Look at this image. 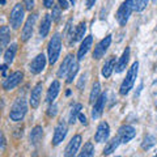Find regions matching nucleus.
I'll use <instances>...</instances> for the list:
<instances>
[{
	"mask_svg": "<svg viewBox=\"0 0 157 157\" xmlns=\"http://www.w3.org/2000/svg\"><path fill=\"white\" fill-rule=\"evenodd\" d=\"M137 71H139V63L137 62L132 63V66L130 67V70H128V72H127V75H126V78L123 80V82H122V85H121L119 93L122 96L128 94L130 90L134 88V84L136 81V77H137Z\"/></svg>",
	"mask_w": 157,
	"mask_h": 157,
	"instance_id": "1",
	"label": "nucleus"
},
{
	"mask_svg": "<svg viewBox=\"0 0 157 157\" xmlns=\"http://www.w3.org/2000/svg\"><path fill=\"white\" fill-rule=\"evenodd\" d=\"M60 51H62V36L59 33H55L50 39V42H48V47H47L48 63L51 66L56 63L59 55H60Z\"/></svg>",
	"mask_w": 157,
	"mask_h": 157,
	"instance_id": "2",
	"label": "nucleus"
},
{
	"mask_svg": "<svg viewBox=\"0 0 157 157\" xmlns=\"http://www.w3.org/2000/svg\"><path fill=\"white\" fill-rule=\"evenodd\" d=\"M26 111H28L26 100L24 97L17 98V100L14 101V104L12 105L11 111H9V118H11L13 122H21L24 118H25Z\"/></svg>",
	"mask_w": 157,
	"mask_h": 157,
	"instance_id": "3",
	"label": "nucleus"
},
{
	"mask_svg": "<svg viewBox=\"0 0 157 157\" xmlns=\"http://www.w3.org/2000/svg\"><path fill=\"white\" fill-rule=\"evenodd\" d=\"M132 11H134V0H124V2L122 3V6L119 7V9H118L117 14H115L117 21L119 22V25H122V26L126 25L130 16H131Z\"/></svg>",
	"mask_w": 157,
	"mask_h": 157,
	"instance_id": "4",
	"label": "nucleus"
},
{
	"mask_svg": "<svg viewBox=\"0 0 157 157\" xmlns=\"http://www.w3.org/2000/svg\"><path fill=\"white\" fill-rule=\"evenodd\" d=\"M24 12H25V7L21 6L20 3H17L11 11V14H9V24H11V26L13 29H16V30L20 29V26L22 25Z\"/></svg>",
	"mask_w": 157,
	"mask_h": 157,
	"instance_id": "5",
	"label": "nucleus"
},
{
	"mask_svg": "<svg viewBox=\"0 0 157 157\" xmlns=\"http://www.w3.org/2000/svg\"><path fill=\"white\" fill-rule=\"evenodd\" d=\"M36 21H37V14L32 13L30 16L28 17V20L25 21V25H24V28H22V32H21V41L22 42H26L28 39H30V37L33 36Z\"/></svg>",
	"mask_w": 157,
	"mask_h": 157,
	"instance_id": "6",
	"label": "nucleus"
},
{
	"mask_svg": "<svg viewBox=\"0 0 157 157\" xmlns=\"http://www.w3.org/2000/svg\"><path fill=\"white\" fill-rule=\"evenodd\" d=\"M22 78H24V73L21 71L13 72V73H11V75H9L6 78V80L3 81V88L6 90H12L16 86H18V84L22 81Z\"/></svg>",
	"mask_w": 157,
	"mask_h": 157,
	"instance_id": "7",
	"label": "nucleus"
},
{
	"mask_svg": "<svg viewBox=\"0 0 157 157\" xmlns=\"http://www.w3.org/2000/svg\"><path fill=\"white\" fill-rule=\"evenodd\" d=\"M110 43H111V36H106L104 39H101V41L97 43V46L94 47V51H93V59L100 60V59L105 55L107 48L110 47Z\"/></svg>",
	"mask_w": 157,
	"mask_h": 157,
	"instance_id": "8",
	"label": "nucleus"
},
{
	"mask_svg": "<svg viewBox=\"0 0 157 157\" xmlns=\"http://www.w3.org/2000/svg\"><path fill=\"white\" fill-rule=\"evenodd\" d=\"M45 67H46V56L43 54H38L29 64V71L33 75H38V73H41L45 70Z\"/></svg>",
	"mask_w": 157,
	"mask_h": 157,
	"instance_id": "9",
	"label": "nucleus"
},
{
	"mask_svg": "<svg viewBox=\"0 0 157 157\" xmlns=\"http://www.w3.org/2000/svg\"><path fill=\"white\" fill-rule=\"evenodd\" d=\"M67 135V123L64 121H60L56 124L55 130H54V136H52V145H59L63 140L66 139Z\"/></svg>",
	"mask_w": 157,
	"mask_h": 157,
	"instance_id": "10",
	"label": "nucleus"
},
{
	"mask_svg": "<svg viewBox=\"0 0 157 157\" xmlns=\"http://www.w3.org/2000/svg\"><path fill=\"white\" fill-rule=\"evenodd\" d=\"M109 135H110V127L107 122H101L97 127V131H96V135H94V140L97 143H104L109 139Z\"/></svg>",
	"mask_w": 157,
	"mask_h": 157,
	"instance_id": "11",
	"label": "nucleus"
},
{
	"mask_svg": "<svg viewBox=\"0 0 157 157\" xmlns=\"http://www.w3.org/2000/svg\"><path fill=\"white\" fill-rule=\"evenodd\" d=\"M81 135H75L72 137V139L70 140V143L67 144L66 147V151H64V156L66 157H73L76 153H77V151L78 148H80V145H81Z\"/></svg>",
	"mask_w": 157,
	"mask_h": 157,
	"instance_id": "12",
	"label": "nucleus"
},
{
	"mask_svg": "<svg viewBox=\"0 0 157 157\" xmlns=\"http://www.w3.org/2000/svg\"><path fill=\"white\" fill-rule=\"evenodd\" d=\"M135 135H136V131H135L134 127L130 126V124L122 126L121 128H119V131H118V136L121 137V141L123 144L128 143L130 140H132L135 137Z\"/></svg>",
	"mask_w": 157,
	"mask_h": 157,
	"instance_id": "13",
	"label": "nucleus"
},
{
	"mask_svg": "<svg viewBox=\"0 0 157 157\" xmlns=\"http://www.w3.org/2000/svg\"><path fill=\"white\" fill-rule=\"evenodd\" d=\"M106 93H102V94L98 97V100L94 102L93 105V109H92V118L93 119H98L101 117L102 111L105 109V104H106Z\"/></svg>",
	"mask_w": 157,
	"mask_h": 157,
	"instance_id": "14",
	"label": "nucleus"
},
{
	"mask_svg": "<svg viewBox=\"0 0 157 157\" xmlns=\"http://www.w3.org/2000/svg\"><path fill=\"white\" fill-rule=\"evenodd\" d=\"M42 89H43V84L42 82H38L32 89V93H30V106L33 109H37L39 102H41V98H42Z\"/></svg>",
	"mask_w": 157,
	"mask_h": 157,
	"instance_id": "15",
	"label": "nucleus"
},
{
	"mask_svg": "<svg viewBox=\"0 0 157 157\" xmlns=\"http://www.w3.org/2000/svg\"><path fill=\"white\" fill-rule=\"evenodd\" d=\"M73 63H75V59H73V56L71 55V54H68V55L64 58V60H63V63L60 64V67H59L58 70V77H63L68 75V72H70V70L72 68Z\"/></svg>",
	"mask_w": 157,
	"mask_h": 157,
	"instance_id": "16",
	"label": "nucleus"
},
{
	"mask_svg": "<svg viewBox=\"0 0 157 157\" xmlns=\"http://www.w3.org/2000/svg\"><path fill=\"white\" fill-rule=\"evenodd\" d=\"M92 43H93V37L92 36H88L81 41V45H80V47H78V51H77V59L78 60H82V59H84L86 52L89 51V48L92 47Z\"/></svg>",
	"mask_w": 157,
	"mask_h": 157,
	"instance_id": "17",
	"label": "nucleus"
},
{
	"mask_svg": "<svg viewBox=\"0 0 157 157\" xmlns=\"http://www.w3.org/2000/svg\"><path fill=\"white\" fill-rule=\"evenodd\" d=\"M59 90H60V82H59L58 80H54L51 82L50 88H48L47 94H46V102L47 104H51V102L58 97Z\"/></svg>",
	"mask_w": 157,
	"mask_h": 157,
	"instance_id": "18",
	"label": "nucleus"
},
{
	"mask_svg": "<svg viewBox=\"0 0 157 157\" xmlns=\"http://www.w3.org/2000/svg\"><path fill=\"white\" fill-rule=\"evenodd\" d=\"M128 60H130V48L126 47V50L123 51V54H122V56L119 58V60H118L117 66H115V72H118V73L123 72L126 70L127 64H128Z\"/></svg>",
	"mask_w": 157,
	"mask_h": 157,
	"instance_id": "19",
	"label": "nucleus"
},
{
	"mask_svg": "<svg viewBox=\"0 0 157 157\" xmlns=\"http://www.w3.org/2000/svg\"><path fill=\"white\" fill-rule=\"evenodd\" d=\"M114 68H115V58L114 56L107 58L104 63V66H102V71H101L102 76L105 78H109L111 76L113 71H114Z\"/></svg>",
	"mask_w": 157,
	"mask_h": 157,
	"instance_id": "20",
	"label": "nucleus"
},
{
	"mask_svg": "<svg viewBox=\"0 0 157 157\" xmlns=\"http://www.w3.org/2000/svg\"><path fill=\"white\" fill-rule=\"evenodd\" d=\"M51 14H45L41 21V25H39V36L42 38L47 37L48 32H50V26H51Z\"/></svg>",
	"mask_w": 157,
	"mask_h": 157,
	"instance_id": "21",
	"label": "nucleus"
},
{
	"mask_svg": "<svg viewBox=\"0 0 157 157\" xmlns=\"http://www.w3.org/2000/svg\"><path fill=\"white\" fill-rule=\"evenodd\" d=\"M43 137V128L41 126H36L30 131V143L33 145H37Z\"/></svg>",
	"mask_w": 157,
	"mask_h": 157,
	"instance_id": "22",
	"label": "nucleus"
},
{
	"mask_svg": "<svg viewBox=\"0 0 157 157\" xmlns=\"http://www.w3.org/2000/svg\"><path fill=\"white\" fill-rule=\"evenodd\" d=\"M121 143H122V141H121V137H119V136L113 137L110 141H107V144H106L105 149H104V155H105V156L111 155L113 152H115V149L118 148V145H119Z\"/></svg>",
	"mask_w": 157,
	"mask_h": 157,
	"instance_id": "23",
	"label": "nucleus"
},
{
	"mask_svg": "<svg viewBox=\"0 0 157 157\" xmlns=\"http://www.w3.org/2000/svg\"><path fill=\"white\" fill-rule=\"evenodd\" d=\"M16 52H17V45L16 43H12L11 46H8L6 52H4V62H6V64H11V63L14 60Z\"/></svg>",
	"mask_w": 157,
	"mask_h": 157,
	"instance_id": "24",
	"label": "nucleus"
},
{
	"mask_svg": "<svg viewBox=\"0 0 157 157\" xmlns=\"http://www.w3.org/2000/svg\"><path fill=\"white\" fill-rule=\"evenodd\" d=\"M11 41V30L8 26H2L0 29V42H2V48H6Z\"/></svg>",
	"mask_w": 157,
	"mask_h": 157,
	"instance_id": "25",
	"label": "nucleus"
},
{
	"mask_svg": "<svg viewBox=\"0 0 157 157\" xmlns=\"http://www.w3.org/2000/svg\"><path fill=\"white\" fill-rule=\"evenodd\" d=\"M85 32H86V22L85 21H81L78 25L76 26V29H75V33H73V41H82L84 39V34H85Z\"/></svg>",
	"mask_w": 157,
	"mask_h": 157,
	"instance_id": "26",
	"label": "nucleus"
},
{
	"mask_svg": "<svg viewBox=\"0 0 157 157\" xmlns=\"http://www.w3.org/2000/svg\"><path fill=\"white\" fill-rule=\"evenodd\" d=\"M100 96H101V84L98 81H96L94 84H93V86H92L90 96H89V102L90 104H94Z\"/></svg>",
	"mask_w": 157,
	"mask_h": 157,
	"instance_id": "27",
	"label": "nucleus"
},
{
	"mask_svg": "<svg viewBox=\"0 0 157 157\" xmlns=\"http://www.w3.org/2000/svg\"><path fill=\"white\" fill-rule=\"evenodd\" d=\"M82 109V105L81 104H75L72 106V109L70 111V117H68V122H70V124H73L76 122V118L80 115V111Z\"/></svg>",
	"mask_w": 157,
	"mask_h": 157,
	"instance_id": "28",
	"label": "nucleus"
},
{
	"mask_svg": "<svg viewBox=\"0 0 157 157\" xmlns=\"http://www.w3.org/2000/svg\"><path fill=\"white\" fill-rule=\"evenodd\" d=\"M93 156H94V147H93L90 141H88V143L84 144V148H82L81 153L77 157H93Z\"/></svg>",
	"mask_w": 157,
	"mask_h": 157,
	"instance_id": "29",
	"label": "nucleus"
},
{
	"mask_svg": "<svg viewBox=\"0 0 157 157\" xmlns=\"http://www.w3.org/2000/svg\"><path fill=\"white\" fill-rule=\"evenodd\" d=\"M155 144H156V137H155L153 135H147V136L144 137L143 143H141V148H143L144 151H148V149H151Z\"/></svg>",
	"mask_w": 157,
	"mask_h": 157,
	"instance_id": "30",
	"label": "nucleus"
},
{
	"mask_svg": "<svg viewBox=\"0 0 157 157\" xmlns=\"http://www.w3.org/2000/svg\"><path fill=\"white\" fill-rule=\"evenodd\" d=\"M148 2L149 0H134V11L136 12L144 11L147 6H148Z\"/></svg>",
	"mask_w": 157,
	"mask_h": 157,
	"instance_id": "31",
	"label": "nucleus"
},
{
	"mask_svg": "<svg viewBox=\"0 0 157 157\" xmlns=\"http://www.w3.org/2000/svg\"><path fill=\"white\" fill-rule=\"evenodd\" d=\"M77 71H78V63L75 62L73 63V66H72V68L70 70V72H68V75H67V82L68 84H71V82L73 81V78H75Z\"/></svg>",
	"mask_w": 157,
	"mask_h": 157,
	"instance_id": "32",
	"label": "nucleus"
},
{
	"mask_svg": "<svg viewBox=\"0 0 157 157\" xmlns=\"http://www.w3.org/2000/svg\"><path fill=\"white\" fill-rule=\"evenodd\" d=\"M62 16V8L58 7V6H54L52 7V13H51V18L52 21H59Z\"/></svg>",
	"mask_w": 157,
	"mask_h": 157,
	"instance_id": "33",
	"label": "nucleus"
},
{
	"mask_svg": "<svg viewBox=\"0 0 157 157\" xmlns=\"http://www.w3.org/2000/svg\"><path fill=\"white\" fill-rule=\"evenodd\" d=\"M58 114V106L55 105V104H52L50 107H48V109H47V115L48 117H55Z\"/></svg>",
	"mask_w": 157,
	"mask_h": 157,
	"instance_id": "34",
	"label": "nucleus"
},
{
	"mask_svg": "<svg viewBox=\"0 0 157 157\" xmlns=\"http://www.w3.org/2000/svg\"><path fill=\"white\" fill-rule=\"evenodd\" d=\"M22 6L25 7L26 11H32V9L34 8V0H24Z\"/></svg>",
	"mask_w": 157,
	"mask_h": 157,
	"instance_id": "35",
	"label": "nucleus"
},
{
	"mask_svg": "<svg viewBox=\"0 0 157 157\" xmlns=\"http://www.w3.org/2000/svg\"><path fill=\"white\" fill-rule=\"evenodd\" d=\"M85 82H86V73L85 75H81V77H80V80H78V82H77V88L78 89H82V88L85 86Z\"/></svg>",
	"mask_w": 157,
	"mask_h": 157,
	"instance_id": "36",
	"label": "nucleus"
},
{
	"mask_svg": "<svg viewBox=\"0 0 157 157\" xmlns=\"http://www.w3.org/2000/svg\"><path fill=\"white\" fill-rule=\"evenodd\" d=\"M58 2H59V7H60L62 9H64V11L68 9V7H70V4H68L67 0H58Z\"/></svg>",
	"mask_w": 157,
	"mask_h": 157,
	"instance_id": "37",
	"label": "nucleus"
},
{
	"mask_svg": "<svg viewBox=\"0 0 157 157\" xmlns=\"http://www.w3.org/2000/svg\"><path fill=\"white\" fill-rule=\"evenodd\" d=\"M43 6L46 8H52L54 7V0H43Z\"/></svg>",
	"mask_w": 157,
	"mask_h": 157,
	"instance_id": "38",
	"label": "nucleus"
},
{
	"mask_svg": "<svg viewBox=\"0 0 157 157\" xmlns=\"http://www.w3.org/2000/svg\"><path fill=\"white\" fill-rule=\"evenodd\" d=\"M96 2H97V0H86V8H88V9L93 8V6H94Z\"/></svg>",
	"mask_w": 157,
	"mask_h": 157,
	"instance_id": "39",
	"label": "nucleus"
},
{
	"mask_svg": "<svg viewBox=\"0 0 157 157\" xmlns=\"http://www.w3.org/2000/svg\"><path fill=\"white\" fill-rule=\"evenodd\" d=\"M78 119H80V122H81L82 124H86L88 123V122H86V117L84 114H81V113H80V115H78Z\"/></svg>",
	"mask_w": 157,
	"mask_h": 157,
	"instance_id": "40",
	"label": "nucleus"
},
{
	"mask_svg": "<svg viewBox=\"0 0 157 157\" xmlns=\"http://www.w3.org/2000/svg\"><path fill=\"white\" fill-rule=\"evenodd\" d=\"M7 68H8L7 64H3V66H2V73H3L4 77H6V75H7Z\"/></svg>",
	"mask_w": 157,
	"mask_h": 157,
	"instance_id": "41",
	"label": "nucleus"
},
{
	"mask_svg": "<svg viewBox=\"0 0 157 157\" xmlns=\"http://www.w3.org/2000/svg\"><path fill=\"white\" fill-rule=\"evenodd\" d=\"M141 89H143V84H140V85H139V88H137V92L135 93V98H136L137 96H139V93L141 92Z\"/></svg>",
	"mask_w": 157,
	"mask_h": 157,
	"instance_id": "42",
	"label": "nucleus"
},
{
	"mask_svg": "<svg viewBox=\"0 0 157 157\" xmlns=\"http://www.w3.org/2000/svg\"><path fill=\"white\" fill-rule=\"evenodd\" d=\"M6 148V137H4V135H2V149Z\"/></svg>",
	"mask_w": 157,
	"mask_h": 157,
	"instance_id": "43",
	"label": "nucleus"
},
{
	"mask_svg": "<svg viewBox=\"0 0 157 157\" xmlns=\"http://www.w3.org/2000/svg\"><path fill=\"white\" fill-rule=\"evenodd\" d=\"M70 2H71V4H72V6H75V0H70Z\"/></svg>",
	"mask_w": 157,
	"mask_h": 157,
	"instance_id": "44",
	"label": "nucleus"
},
{
	"mask_svg": "<svg viewBox=\"0 0 157 157\" xmlns=\"http://www.w3.org/2000/svg\"><path fill=\"white\" fill-rule=\"evenodd\" d=\"M152 3H155V4H156V3H157V0H152Z\"/></svg>",
	"mask_w": 157,
	"mask_h": 157,
	"instance_id": "45",
	"label": "nucleus"
},
{
	"mask_svg": "<svg viewBox=\"0 0 157 157\" xmlns=\"http://www.w3.org/2000/svg\"><path fill=\"white\" fill-rule=\"evenodd\" d=\"M153 157H157V155H155V156H153Z\"/></svg>",
	"mask_w": 157,
	"mask_h": 157,
	"instance_id": "46",
	"label": "nucleus"
},
{
	"mask_svg": "<svg viewBox=\"0 0 157 157\" xmlns=\"http://www.w3.org/2000/svg\"><path fill=\"white\" fill-rule=\"evenodd\" d=\"M156 107H157V104H156Z\"/></svg>",
	"mask_w": 157,
	"mask_h": 157,
	"instance_id": "47",
	"label": "nucleus"
}]
</instances>
